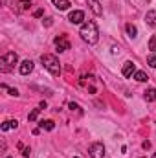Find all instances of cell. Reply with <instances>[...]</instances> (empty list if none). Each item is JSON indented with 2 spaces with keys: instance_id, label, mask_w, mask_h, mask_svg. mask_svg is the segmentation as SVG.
Segmentation results:
<instances>
[{
  "instance_id": "f546056e",
  "label": "cell",
  "mask_w": 156,
  "mask_h": 158,
  "mask_svg": "<svg viewBox=\"0 0 156 158\" xmlns=\"http://www.w3.org/2000/svg\"><path fill=\"white\" fill-rule=\"evenodd\" d=\"M76 158H77V156H76Z\"/></svg>"
},
{
  "instance_id": "83f0119b",
  "label": "cell",
  "mask_w": 156,
  "mask_h": 158,
  "mask_svg": "<svg viewBox=\"0 0 156 158\" xmlns=\"http://www.w3.org/2000/svg\"><path fill=\"white\" fill-rule=\"evenodd\" d=\"M153 158H156V153H154V155H153Z\"/></svg>"
},
{
  "instance_id": "52a82bcc",
  "label": "cell",
  "mask_w": 156,
  "mask_h": 158,
  "mask_svg": "<svg viewBox=\"0 0 156 158\" xmlns=\"http://www.w3.org/2000/svg\"><path fill=\"white\" fill-rule=\"evenodd\" d=\"M18 72L22 74V76H28V74H31L33 72V61H22L20 63V66H18Z\"/></svg>"
},
{
  "instance_id": "8fae6325",
  "label": "cell",
  "mask_w": 156,
  "mask_h": 158,
  "mask_svg": "<svg viewBox=\"0 0 156 158\" xmlns=\"http://www.w3.org/2000/svg\"><path fill=\"white\" fill-rule=\"evenodd\" d=\"M53 2V6L59 9V11H66L68 7H70V0H51Z\"/></svg>"
},
{
  "instance_id": "ffe728a7",
  "label": "cell",
  "mask_w": 156,
  "mask_h": 158,
  "mask_svg": "<svg viewBox=\"0 0 156 158\" xmlns=\"http://www.w3.org/2000/svg\"><path fill=\"white\" fill-rule=\"evenodd\" d=\"M33 0H20V9H30Z\"/></svg>"
},
{
  "instance_id": "f1b7e54d",
  "label": "cell",
  "mask_w": 156,
  "mask_h": 158,
  "mask_svg": "<svg viewBox=\"0 0 156 158\" xmlns=\"http://www.w3.org/2000/svg\"><path fill=\"white\" fill-rule=\"evenodd\" d=\"M7 158H13V156H7Z\"/></svg>"
},
{
  "instance_id": "6da1fadb",
  "label": "cell",
  "mask_w": 156,
  "mask_h": 158,
  "mask_svg": "<svg viewBox=\"0 0 156 158\" xmlns=\"http://www.w3.org/2000/svg\"><path fill=\"white\" fill-rule=\"evenodd\" d=\"M79 35L81 39L88 44H96L99 40V31H97V24L94 20H86L81 24V30H79Z\"/></svg>"
},
{
  "instance_id": "3957f363",
  "label": "cell",
  "mask_w": 156,
  "mask_h": 158,
  "mask_svg": "<svg viewBox=\"0 0 156 158\" xmlns=\"http://www.w3.org/2000/svg\"><path fill=\"white\" fill-rule=\"evenodd\" d=\"M0 63H2V66H0L2 72H9V66H15V64L18 63V55H17L15 52H9V53L2 55Z\"/></svg>"
},
{
  "instance_id": "cb8c5ba5",
  "label": "cell",
  "mask_w": 156,
  "mask_h": 158,
  "mask_svg": "<svg viewBox=\"0 0 156 158\" xmlns=\"http://www.w3.org/2000/svg\"><path fill=\"white\" fill-rule=\"evenodd\" d=\"M42 24H44V26H51V19H44Z\"/></svg>"
},
{
  "instance_id": "2e32d148",
  "label": "cell",
  "mask_w": 156,
  "mask_h": 158,
  "mask_svg": "<svg viewBox=\"0 0 156 158\" xmlns=\"http://www.w3.org/2000/svg\"><path fill=\"white\" fill-rule=\"evenodd\" d=\"M134 79H136V81H140V83H145L149 77H147V74H145L143 70H138V72L134 74Z\"/></svg>"
},
{
  "instance_id": "ac0fdd59",
  "label": "cell",
  "mask_w": 156,
  "mask_h": 158,
  "mask_svg": "<svg viewBox=\"0 0 156 158\" xmlns=\"http://www.w3.org/2000/svg\"><path fill=\"white\" fill-rule=\"evenodd\" d=\"M149 50H151V52H156V35H153V37L149 39Z\"/></svg>"
},
{
  "instance_id": "603a6c76",
  "label": "cell",
  "mask_w": 156,
  "mask_h": 158,
  "mask_svg": "<svg viewBox=\"0 0 156 158\" xmlns=\"http://www.w3.org/2000/svg\"><path fill=\"white\" fill-rule=\"evenodd\" d=\"M68 107H70L72 110H79V105H76V103H68Z\"/></svg>"
},
{
  "instance_id": "9a60e30c",
  "label": "cell",
  "mask_w": 156,
  "mask_h": 158,
  "mask_svg": "<svg viewBox=\"0 0 156 158\" xmlns=\"http://www.w3.org/2000/svg\"><path fill=\"white\" fill-rule=\"evenodd\" d=\"M125 30H127L129 37H132V39L138 35V30H136V26H134V24H127V26H125Z\"/></svg>"
},
{
  "instance_id": "ba28073f",
  "label": "cell",
  "mask_w": 156,
  "mask_h": 158,
  "mask_svg": "<svg viewBox=\"0 0 156 158\" xmlns=\"http://www.w3.org/2000/svg\"><path fill=\"white\" fill-rule=\"evenodd\" d=\"M121 74H123L125 77H130L132 74H136V64H134L132 61H127V63L123 64V70H121Z\"/></svg>"
},
{
  "instance_id": "4fadbf2b",
  "label": "cell",
  "mask_w": 156,
  "mask_h": 158,
  "mask_svg": "<svg viewBox=\"0 0 156 158\" xmlns=\"http://www.w3.org/2000/svg\"><path fill=\"white\" fill-rule=\"evenodd\" d=\"M40 129H46V131H53L55 129V123L51 121V119H42V121H39Z\"/></svg>"
},
{
  "instance_id": "44dd1931",
  "label": "cell",
  "mask_w": 156,
  "mask_h": 158,
  "mask_svg": "<svg viewBox=\"0 0 156 158\" xmlns=\"http://www.w3.org/2000/svg\"><path fill=\"white\" fill-rule=\"evenodd\" d=\"M22 155H24V158H30V155H31V149H30V147H24V149H22Z\"/></svg>"
},
{
  "instance_id": "d4e9b609",
  "label": "cell",
  "mask_w": 156,
  "mask_h": 158,
  "mask_svg": "<svg viewBox=\"0 0 156 158\" xmlns=\"http://www.w3.org/2000/svg\"><path fill=\"white\" fill-rule=\"evenodd\" d=\"M33 17H37V19H39V17H42V9H37V11L33 13Z\"/></svg>"
},
{
  "instance_id": "d6986e66",
  "label": "cell",
  "mask_w": 156,
  "mask_h": 158,
  "mask_svg": "<svg viewBox=\"0 0 156 158\" xmlns=\"http://www.w3.org/2000/svg\"><path fill=\"white\" fill-rule=\"evenodd\" d=\"M147 64L151 66V68H156V55H149V59H147Z\"/></svg>"
},
{
  "instance_id": "277c9868",
  "label": "cell",
  "mask_w": 156,
  "mask_h": 158,
  "mask_svg": "<svg viewBox=\"0 0 156 158\" xmlns=\"http://www.w3.org/2000/svg\"><path fill=\"white\" fill-rule=\"evenodd\" d=\"M88 155L92 158H103L105 156V145L101 142H94L90 147H88Z\"/></svg>"
},
{
  "instance_id": "30bf717a",
  "label": "cell",
  "mask_w": 156,
  "mask_h": 158,
  "mask_svg": "<svg viewBox=\"0 0 156 158\" xmlns=\"http://www.w3.org/2000/svg\"><path fill=\"white\" fill-rule=\"evenodd\" d=\"M145 22H147L151 28H156V9L147 11V15H145Z\"/></svg>"
},
{
  "instance_id": "7a4b0ae2",
  "label": "cell",
  "mask_w": 156,
  "mask_h": 158,
  "mask_svg": "<svg viewBox=\"0 0 156 158\" xmlns=\"http://www.w3.org/2000/svg\"><path fill=\"white\" fill-rule=\"evenodd\" d=\"M40 63L44 64V68H46L51 76H59V74H61V63H59V59H57L55 55H51V53H42V55H40Z\"/></svg>"
},
{
  "instance_id": "e0dca14e",
  "label": "cell",
  "mask_w": 156,
  "mask_h": 158,
  "mask_svg": "<svg viewBox=\"0 0 156 158\" xmlns=\"http://www.w3.org/2000/svg\"><path fill=\"white\" fill-rule=\"evenodd\" d=\"M40 110H42V109H33V110H31V112L28 114V119H30V121H35V119H37V116H39Z\"/></svg>"
},
{
  "instance_id": "484cf974",
  "label": "cell",
  "mask_w": 156,
  "mask_h": 158,
  "mask_svg": "<svg viewBox=\"0 0 156 158\" xmlns=\"http://www.w3.org/2000/svg\"><path fill=\"white\" fill-rule=\"evenodd\" d=\"M119 53V48L117 46H112V55H117Z\"/></svg>"
},
{
  "instance_id": "8992f818",
  "label": "cell",
  "mask_w": 156,
  "mask_h": 158,
  "mask_svg": "<svg viewBox=\"0 0 156 158\" xmlns=\"http://www.w3.org/2000/svg\"><path fill=\"white\" fill-rule=\"evenodd\" d=\"M68 20H70L72 24H83V20H84V13H83L81 9H76V11H72V13L68 15Z\"/></svg>"
},
{
  "instance_id": "4316f807",
  "label": "cell",
  "mask_w": 156,
  "mask_h": 158,
  "mask_svg": "<svg viewBox=\"0 0 156 158\" xmlns=\"http://www.w3.org/2000/svg\"><path fill=\"white\" fill-rule=\"evenodd\" d=\"M142 147H143V149H149V147H151V142H143Z\"/></svg>"
},
{
  "instance_id": "7c38bea8",
  "label": "cell",
  "mask_w": 156,
  "mask_h": 158,
  "mask_svg": "<svg viewBox=\"0 0 156 158\" xmlns=\"http://www.w3.org/2000/svg\"><path fill=\"white\" fill-rule=\"evenodd\" d=\"M17 127H18V121H17V119H7V121H4V123L0 125L2 131H9V129H17Z\"/></svg>"
},
{
  "instance_id": "5b68a950",
  "label": "cell",
  "mask_w": 156,
  "mask_h": 158,
  "mask_svg": "<svg viewBox=\"0 0 156 158\" xmlns=\"http://www.w3.org/2000/svg\"><path fill=\"white\" fill-rule=\"evenodd\" d=\"M55 46H57L59 52H66V50H70V42H68V39H66L64 35L55 37Z\"/></svg>"
},
{
  "instance_id": "9c48e42d",
  "label": "cell",
  "mask_w": 156,
  "mask_h": 158,
  "mask_svg": "<svg viewBox=\"0 0 156 158\" xmlns=\"http://www.w3.org/2000/svg\"><path fill=\"white\" fill-rule=\"evenodd\" d=\"M88 2V6H90V9H92V13L94 15H103V7H101V4L97 2V0H86Z\"/></svg>"
},
{
  "instance_id": "5bb4252c",
  "label": "cell",
  "mask_w": 156,
  "mask_h": 158,
  "mask_svg": "<svg viewBox=\"0 0 156 158\" xmlns=\"http://www.w3.org/2000/svg\"><path fill=\"white\" fill-rule=\"evenodd\" d=\"M145 101H156V88L145 90Z\"/></svg>"
},
{
  "instance_id": "7402d4cb",
  "label": "cell",
  "mask_w": 156,
  "mask_h": 158,
  "mask_svg": "<svg viewBox=\"0 0 156 158\" xmlns=\"http://www.w3.org/2000/svg\"><path fill=\"white\" fill-rule=\"evenodd\" d=\"M9 96H15V98H17V96H18V90H17V88H9Z\"/></svg>"
}]
</instances>
